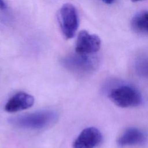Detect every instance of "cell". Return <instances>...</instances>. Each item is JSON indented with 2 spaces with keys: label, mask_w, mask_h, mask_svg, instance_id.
Instances as JSON below:
<instances>
[{
  "label": "cell",
  "mask_w": 148,
  "mask_h": 148,
  "mask_svg": "<svg viewBox=\"0 0 148 148\" xmlns=\"http://www.w3.org/2000/svg\"><path fill=\"white\" fill-rule=\"evenodd\" d=\"M101 44V39L97 35L83 30L78 34L75 51L82 54H94L99 50Z\"/></svg>",
  "instance_id": "obj_5"
},
{
  "label": "cell",
  "mask_w": 148,
  "mask_h": 148,
  "mask_svg": "<svg viewBox=\"0 0 148 148\" xmlns=\"http://www.w3.org/2000/svg\"><path fill=\"white\" fill-rule=\"evenodd\" d=\"M34 103V98L30 94L19 92L11 97L5 105V111L17 112L31 108Z\"/></svg>",
  "instance_id": "obj_7"
},
{
  "label": "cell",
  "mask_w": 148,
  "mask_h": 148,
  "mask_svg": "<svg viewBox=\"0 0 148 148\" xmlns=\"http://www.w3.org/2000/svg\"><path fill=\"white\" fill-rule=\"evenodd\" d=\"M58 120V114L53 110H42L11 117L9 123L17 128L41 130L49 127Z\"/></svg>",
  "instance_id": "obj_1"
},
{
  "label": "cell",
  "mask_w": 148,
  "mask_h": 148,
  "mask_svg": "<svg viewBox=\"0 0 148 148\" xmlns=\"http://www.w3.org/2000/svg\"><path fill=\"white\" fill-rule=\"evenodd\" d=\"M133 2H138V1H143V0H132Z\"/></svg>",
  "instance_id": "obj_13"
},
{
  "label": "cell",
  "mask_w": 148,
  "mask_h": 148,
  "mask_svg": "<svg viewBox=\"0 0 148 148\" xmlns=\"http://www.w3.org/2000/svg\"><path fill=\"white\" fill-rule=\"evenodd\" d=\"M146 140V135L136 128H129L118 138L117 144L121 147L139 145Z\"/></svg>",
  "instance_id": "obj_8"
},
{
  "label": "cell",
  "mask_w": 148,
  "mask_h": 148,
  "mask_svg": "<svg viewBox=\"0 0 148 148\" xmlns=\"http://www.w3.org/2000/svg\"><path fill=\"white\" fill-rule=\"evenodd\" d=\"M108 96L117 106L121 108L135 107L139 105L142 101L139 91L130 85H119L110 90Z\"/></svg>",
  "instance_id": "obj_3"
},
{
  "label": "cell",
  "mask_w": 148,
  "mask_h": 148,
  "mask_svg": "<svg viewBox=\"0 0 148 148\" xmlns=\"http://www.w3.org/2000/svg\"><path fill=\"white\" fill-rule=\"evenodd\" d=\"M6 8V5L3 0H0V9H5Z\"/></svg>",
  "instance_id": "obj_11"
},
{
  "label": "cell",
  "mask_w": 148,
  "mask_h": 148,
  "mask_svg": "<svg viewBox=\"0 0 148 148\" xmlns=\"http://www.w3.org/2000/svg\"><path fill=\"white\" fill-rule=\"evenodd\" d=\"M62 31L66 39L73 38L79 25L78 15L75 7L71 3H65L60 11Z\"/></svg>",
  "instance_id": "obj_4"
},
{
  "label": "cell",
  "mask_w": 148,
  "mask_h": 148,
  "mask_svg": "<svg viewBox=\"0 0 148 148\" xmlns=\"http://www.w3.org/2000/svg\"><path fill=\"white\" fill-rule=\"evenodd\" d=\"M102 1L106 4H112L115 1V0H102Z\"/></svg>",
  "instance_id": "obj_12"
},
{
  "label": "cell",
  "mask_w": 148,
  "mask_h": 148,
  "mask_svg": "<svg viewBox=\"0 0 148 148\" xmlns=\"http://www.w3.org/2000/svg\"><path fill=\"white\" fill-rule=\"evenodd\" d=\"M97 58L92 54L76 52L68 55L62 60V65L68 71L76 74L84 75L94 71L98 66Z\"/></svg>",
  "instance_id": "obj_2"
},
{
  "label": "cell",
  "mask_w": 148,
  "mask_h": 148,
  "mask_svg": "<svg viewBox=\"0 0 148 148\" xmlns=\"http://www.w3.org/2000/svg\"><path fill=\"white\" fill-rule=\"evenodd\" d=\"M131 25L136 31L148 32V10H142L136 14L132 18Z\"/></svg>",
  "instance_id": "obj_9"
},
{
  "label": "cell",
  "mask_w": 148,
  "mask_h": 148,
  "mask_svg": "<svg viewBox=\"0 0 148 148\" xmlns=\"http://www.w3.org/2000/svg\"><path fill=\"white\" fill-rule=\"evenodd\" d=\"M137 72L139 75L148 79V59L139 60L136 65Z\"/></svg>",
  "instance_id": "obj_10"
},
{
  "label": "cell",
  "mask_w": 148,
  "mask_h": 148,
  "mask_svg": "<svg viewBox=\"0 0 148 148\" xmlns=\"http://www.w3.org/2000/svg\"><path fill=\"white\" fill-rule=\"evenodd\" d=\"M102 136L95 127L84 128L77 136L73 143V148H95L101 142Z\"/></svg>",
  "instance_id": "obj_6"
}]
</instances>
